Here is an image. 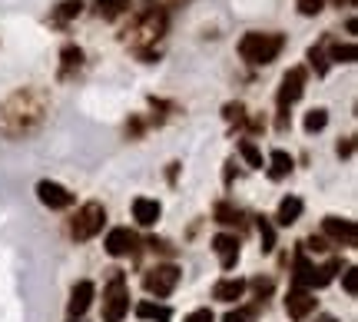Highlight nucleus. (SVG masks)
<instances>
[{"label": "nucleus", "instance_id": "f257e3e1", "mask_svg": "<svg viewBox=\"0 0 358 322\" xmlns=\"http://www.w3.org/2000/svg\"><path fill=\"white\" fill-rule=\"evenodd\" d=\"M47 110H50V97L40 90V87L13 90L0 104V133L7 140H24V136H30V133H37L43 127Z\"/></svg>", "mask_w": 358, "mask_h": 322}, {"label": "nucleus", "instance_id": "f03ea898", "mask_svg": "<svg viewBox=\"0 0 358 322\" xmlns=\"http://www.w3.org/2000/svg\"><path fill=\"white\" fill-rule=\"evenodd\" d=\"M282 47H285V37H282V34H245V37L239 40V57H243L245 64L266 66L279 57Z\"/></svg>", "mask_w": 358, "mask_h": 322}, {"label": "nucleus", "instance_id": "7ed1b4c3", "mask_svg": "<svg viewBox=\"0 0 358 322\" xmlns=\"http://www.w3.org/2000/svg\"><path fill=\"white\" fill-rule=\"evenodd\" d=\"M166 34V13L159 10V7H150L146 13H140L133 27L127 30V43H133L136 50H146V43H156V40Z\"/></svg>", "mask_w": 358, "mask_h": 322}, {"label": "nucleus", "instance_id": "20e7f679", "mask_svg": "<svg viewBox=\"0 0 358 322\" xmlns=\"http://www.w3.org/2000/svg\"><path fill=\"white\" fill-rule=\"evenodd\" d=\"M127 312H129L127 276H123V272H113L110 286L103 289V322H123Z\"/></svg>", "mask_w": 358, "mask_h": 322}, {"label": "nucleus", "instance_id": "39448f33", "mask_svg": "<svg viewBox=\"0 0 358 322\" xmlns=\"http://www.w3.org/2000/svg\"><path fill=\"white\" fill-rule=\"evenodd\" d=\"M103 223H106V206L103 203H87V206L77 209V216L70 223V236L77 243H87L103 230Z\"/></svg>", "mask_w": 358, "mask_h": 322}, {"label": "nucleus", "instance_id": "423d86ee", "mask_svg": "<svg viewBox=\"0 0 358 322\" xmlns=\"http://www.w3.org/2000/svg\"><path fill=\"white\" fill-rule=\"evenodd\" d=\"M179 276H182V270H179V266L163 262V266H153V270L143 276V286H146V293H150V296L166 299L169 293L179 286Z\"/></svg>", "mask_w": 358, "mask_h": 322}, {"label": "nucleus", "instance_id": "0eeeda50", "mask_svg": "<svg viewBox=\"0 0 358 322\" xmlns=\"http://www.w3.org/2000/svg\"><path fill=\"white\" fill-rule=\"evenodd\" d=\"M306 90V66H292L285 77H282V87L275 93V106H279V113H289V106L302 97Z\"/></svg>", "mask_w": 358, "mask_h": 322}, {"label": "nucleus", "instance_id": "6e6552de", "mask_svg": "<svg viewBox=\"0 0 358 322\" xmlns=\"http://www.w3.org/2000/svg\"><path fill=\"white\" fill-rule=\"evenodd\" d=\"M37 200L47 209H70L73 206V193H70L66 186H60V183H53V180H40L37 183Z\"/></svg>", "mask_w": 358, "mask_h": 322}, {"label": "nucleus", "instance_id": "1a4fd4ad", "mask_svg": "<svg viewBox=\"0 0 358 322\" xmlns=\"http://www.w3.org/2000/svg\"><path fill=\"white\" fill-rule=\"evenodd\" d=\"M322 232L338 246H355L358 243V226L352 219H338V216H325L322 219Z\"/></svg>", "mask_w": 358, "mask_h": 322}, {"label": "nucleus", "instance_id": "9d476101", "mask_svg": "<svg viewBox=\"0 0 358 322\" xmlns=\"http://www.w3.org/2000/svg\"><path fill=\"white\" fill-rule=\"evenodd\" d=\"M315 309V293L312 289H289V296H285V312H289V319H306L312 316Z\"/></svg>", "mask_w": 358, "mask_h": 322}, {"label": "nucleus", "instance_id": "9b49d317", "mask_svg": "<svg viewBox=\"0 0 358 322\" xmlns=\"http://www.w3.org/2000/svg\"><path fill=\"white\" fill-rule=\"evenodd\" d=\"M213 253L219 256L222 270H232L239 262V239L232 232H219V236H213Z\"/></svg>", "mask_w": 358, "mask_h": 322}, {"label": "nucleus", "instance_id": "f8f14e48", "mask_svg": "<svg viewBox=\"0 0 358 322\" xmlns=\"http://www.w3.org/2000/svg\"><path fill=\"white\" fill-rule=\"evenodd\" d=\"M93 296H96V286L90 283V279H83V283L73 286V293H70V302H66V309H70V319H80V316L90 309Z\"/></svg>", "mask_w": 358, "mask_h": 322}, {"label": "nucleus", "instance_id": "ddd939ff", "mask_svg": "<svg viewBox=\"0 0 358 322\" xmlns=\"http://www.w3.org/2000/svg\"><path fill=\"white\" fill-rule=\"evenodd\" d=\"M133 249H136V236H133L127 226L110 230V236H106V253H110V256H129Z\"/></svg>", "mask_w": 358, "mask_h": 322}, {"label": "nucleus", "instance_id": "4468645a", "mask_svg": "<svg viewBox=\"0 0 358 322\" xmlns=\"http://www.w3.org/2000/svg\"><path fill=\"white\" fill-rule=\"evenodd\" d=\"M163 216V206L156 200H146V196H136L133 200V219L140 226H156V219Z\"/></svg>", "mask_w": 358, "mask_h": 322}, {"label": "nucleus", "instance_id": "2eb2a0df", "mask_svg": "<svg viewBox=\"0 0 358 322\" xmlns=\"http://www.w3.org/2000/svg\"><path fill=\"white\" fill-rule=\"evenodd\" d=\"M312 270H315V266L308 262L306 249L299 246V249H295V262H292V286L295 289H308V283H312Z\"/></svg>", "mask_w": 358, "mask_h": 322}, {"label": "nucleus", "instance_id": "dca6fc26", "mask_svg": "<svg viewBox=\"0 0 358 322\" xmlns=\"http://www.w3.org/2000/svg\"><path fill=\"white\" fill-rule=\"evenodd\" d=\"M245 279H222V283L213 286V299H219V302H236V299H243L245 293Z\"/></svg>", "mask_w": 358, "mask_h": 322}, {"label": "nucleus", "instance_id": "f3484780", "mask_svg": "<svg viewBox=\"0 0 358 322\" xmlns=\"http://www.w3.org/2000/svg\"><path fill=\"white\" fill-rule=\"evenodd\" d=\"M292 167H295V160L285 150H272L268 153V176L272 180H285L289 173H292Z\"/></svg>", "mask_w": 358, "mask_h": 322}, {"label": "nucleus", "instance_id": "a211bd4d", "mask_svg": "<svg viewBox=\"0 0 358 322\" xmlns=\"http://www.w3.org/2000/svg\"><path fill=\"white\" fill-rule=\"evenodd\" d=\"M299 216H302V200H299V196H285V200L279 203L275 223H279V226H292Z\"/></svg>", "mask_w": 358, "mask_h": 322}, {"label": "nucleus", "instance_id": "6ab92c4d", "mask_svg": "<svg viewBox=\"0 0 358 322\" xmlns=\"http://www.w3.org/2000/svg\"><path fill=\"white\" fill-rule=\"evenodd\" d=\"M329 43H332V37L325 34V37H322L319 43L308 50V60H312V66H315V74H319V77H325V74H329V50H325Z\"/></svg>", "mask_w": 358, "mask_h": 322}, {"label": "nucleus", "instance_id": "aec40b11", "mask_svg": "<svg viewBox=\"0 0 358 322\" xmlns=\"http://www.w3.org/2000/svg\"><path fill=\"white\" fill-rule=\"evenodd\" d=\"M60 60H64V64H60V77L66 80L73 70H80V66H83V50H80V47H73V43H66L64 50H60Z\"/></svg>", "mask_w": 358, "mask_h": 322}, {"label": "nucleus", "instance_id": "412c9836", "mask_svg": "<svg viewBox=\"0 0 358 322\" xmlns=\"http://www.w3.org/2000/svg\"><path fill=\"white\" fill-rule=\"evenodd\" d=\"M136 316H140V319H150V322H169L173 319V309H169V306H159V302H140V306H136Z\"/></svg>", "mask_w": 358, "mask_h": 322}, {"label": "nucleus", "instance_id": "4be33fe9", "mask_svg": "<svg viewBox=\"0 0 358 322\" xmlns=\"http://www.w3.org/2000/svg\"><path fill=\"white\" fill-rule=\"evenodd\" d=\"M338 270H342V262H338V259H329L322 270H312V283H308V289H322V286H329Z\"/></svg>", "mask_w": 358, "mask_h": 322}, {"label": "nucleus", "instance_id": "5701e85b", "mask_svg": "<svg viewBox=\"0 0 358 322\" xmlns=\"http://www.w3.org/2000/svg\"><path fill=\"white\" fill-rule=\"evenodd\" d=\"M129 7H133V0H96V13H100L103 20H116Z\"/></svg>", "mask_w": 358, "mask_h": 322}, {"label": "nucleus", "instance_id": "b1692460", "mask_svg": "<svg viewBox=\"0 0 358 322\" xmlns=\"http://www.w3.org/2000/svg\"><path fill=\"white\" fill-rule=\"evenodd\" d=\"M355 57H358V50H355V43H332V50H329V64H355Z\"/></svg>", "mask_w": 358, "mask_h": 322}, {"label": "nucleus", "instance_id": "393cba45", "mask_svg": "<svg viewBox=\"0 0 358 322\" xmlns=\"http://www.w3.org/2000/svg\"><path fill=\"white\" fill-rule=\"evenodd\" d=\"M325 123H329V110H322V106H315V110H308L306 113V133H319V130H325Z\"/></svg>", "mask_w": 358, "mask_h": 322}, {"label": "nucleus", "instance_id": "a878e982", "mask_svg": "<svg viewBox=\"0 0 358 322\" xmlns=\"http://www.w3.org/2000/svg\"><path fill=\"white\" fill-rule=\"evenodd\" d=\"M239 153H243V160L252 169H262V167H266V163H262V153H259V146L252 140H239Z\"/></svg>", "mask_w": 358, "mask_h": 322}, {"label": "nucleus", "instance_id": "bb28decb", "mask_svg": "<svg viewBox=\"0 0 358 322\" xmlns=\"http://www.w3.org/2000/svg\"><path fill=\"white\" fill-rule=\"evenodd\" d=\"M259 236H262V253H272L275 249V226L268 216H259Z\"/></svg>", "mask_w": 358, "mask_h": 322}, {"label": "nucleus", "instance_id": "cd10ccee", "mask_svg": "<svg viewBox=\"0 0 358 322\" xmlns=\"http://www.w3.org/2000/svg\"><path fill=\"white\" fill-rule=\"evenodd\" d=\"M80 10H83V0H64L57 10H53V20L60 24V20H73V17H80Z\"/></svg>", "mask_w": 358, "mask_h": 322}, {"label": "nucleus", "instance_id": "c85d7f7f", "mask_svg": "<svg viewBox=\"0 0 358 322\" xmlns=\"http://www.w3.org/2000/svg\"><path fill=\"white\" fill-rule=\"evenodd\" d=\"M239 219H243V213L232 209L229 203H219L216 206V223H222V226H232V223H239Z\"/></svg>", "mask_w": 358, "mask_h": 322}, {"label": "nucleus", "instance_id": "c756f323", "mask_svg": "<svg viewBox=\"0 0 358 322\" xmlns=\"http://www.w3.org/2000/svg\"><path fill=\"white\" fill-rule=\"evenodd\" d=\"M222 116H226L229 123H245V106L243 104H226L222 106Z\"/></svg>", "mask_w": 358, "mask_h": 322}, {"label": "nucleus", "instance_id": "7c9ffc66", "mask_svg": "<svg viewBox=\"0 0 358 322\" xmlns=\"http://www.w3.org/2000/svg\"><path fill=\"white\" fill-rule=\"evenodd\" d=\"M342 286H345L348 296H355V293H358V266H348V270H345V279H342Z\"/></svg>", "mask_w": 358, "mask_h": 322}, {"label": "nucleus", "instance_id": "2f4dec72", "mask_svg": "<svg viewBox=\"0 0 358 322\" xmlns=\"http://www.w3.org/2000/svg\"><path fill=\"white\" fill-rule=\"evenodd\" d=\"M295 4H299V13H306V17H315L325 7V0H295Z\"/></svg>", "mask_w": 358, "mask_h": 322}, {"label": "nucleus", "instance_id": "473e14b6", "mask_svg": "<svg viewBox=\"0 0 358 322\" xmlns=\"http://www.w3.org/2000/svg\"><path fill=\"white\" fill-rule=\"evenodd\" d=\"M182 322H216V316H213V309H196V312H189Z\"/></svg>", "mask_w": 358, "mask_h": 322}, {"label": "nucleus", "instance_id": "72a5a7b5", "mask_svg": "<svg viewBox=\"0 0 358 322\" xmlns=\"http://www.w3.org/2000/svg\"><path fill=\"white\" fill-rule=\"evenodd\" d=\"M302 249H315V253H325V249H329V239H325V236H312L308 243H302Z\"/></svg>", "mask_w": 358, "mask_h": 322}, {"label": "nucleus", "instance_id": "f704fd0d", "mask_svg": "<svg viewBox=\"0 0 358 322\" xmlns=\"http://www.w3.org/2000/svg\"><path fill=\"white\" fill-rule=\"evenodd\" d=\"M252 289H256L259 299H266L268 293H272V279H256V283H252Z\"/></svg>", "mask_w": 358, "mask_h": 322}, {"label": "nucleus", "instance_id": "c9c22d12", "mask_svg": "<svg viewBox=\"0 0 358 322\" xmlns=\"http://www.w3.org/2000/svg\"><path fill=\"white\" fill-rule=\"evenodd\" d=\"M352 150H355V140H352V136L338 143V156H352Z\"/></svg>", "mask_w": 358, "mask_h": 322}, {"label": "nucleus", "instance_id": "e433bc0d", "mask_svg": "<svg viewBox=\"0 0 358 322\" xmlns=\"http://www.w3.org/2000/svg\"><path fill=\"white\" fill-rule=\"evenodd\" d=\"M222 322H252V319H249L245 312H226V319Z\"/></svg>", "mask_w": 358, "mask_h": 322}, {"label": "nucleus", "instance_id": "4c0bfd02", "mask_svg": "<svg viewBox=\"0 0 358 322\" xmlns=\"http://www.w3.org/2000/svg\"><path fill=\"white\" fill-rule=\"evenodd\" d=\"M315 322H338V319H335V316H329V312H322V316H319Z\"/></svg>", "mask_w": 358, "mask_h": 322}, {"label": "nucleus", "instance_id": "58836bf2", "mask_svg": "<svg viewBox=\"0 0 358 322\" xmlns=\"http://www.w3.org/2000/svg\"><path fill=\"white\" fill-rule=\"evenodd\" d=\"M335 7H352V4H355V0H332Z\"/></svg>", "mask_w": 358, "mask_h": 322}, {"label": "nucleus", "instance_id": "ea45409f", "mask_svg": "<svg viewBox=\"0 0 358 322\" xmlns=\"http://www.w3.org/2000/svg\"><path fill=\"white\" fill-rule=\"evenodd\" d=\"M70 322H80V319H70Z\"/></svg>", "mask_w": 358, "mask_h": 322}]
</instances>
